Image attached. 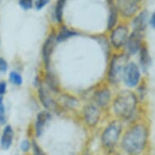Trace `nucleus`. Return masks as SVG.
I'll return each instance as SVG.
<instances>
[{
    "mask_svg": "<svg viewBox=\"0 0 155 155\" xmlns=\"http://www.w3.org/2000/svg\"><path fill=\"white\" fill-rule=\"evenodd\" d=\"M139 103L134 90L128 89H117L111 106L109 110V116L122 121L125 125L130 124L137 120L139 112Z\"/></svg>",
    "mask_w": 155,
    "mask_h": 155,
    "instance_id": "obj_1",
    "label": "nucleus"
},
{
    "mask_svg": "<svg viewBox=\"0 0 155 155\" xmlns=\"http://www.w3.org/2000/svg\"><path fill=\"white\" fill-rule=\"evenodd\" d=\"M150 130L146 124L136 121L125 126L119 150L125 155H140L146 150Z\"/></svg>",
    "mask_w": 155,
    "mask_h": 155,
    "instance_id": "obj_2",
    "label": "nucleus"
},
{
    "mask_svg": "<svg viewBox=\"0 0 155 155\" xmlns=\"http://www.w3.org/2000/svg\"><path fill=\"white\" fill-rule=\"evenodd\" d=\"M126 125L120 120L108 116L98 133L100 148L104 155H111L119 150L123 132Z\"/></svg>",
    "mask_w": 155,
    "mask_h": 155,
    "instance_id": "obj_3",
    "label": "nucleus"
},
{
    "mask_svg": "<svg viewBox=\"0 0 155 155\" xmlns=\"http://www.w3.org/2000/svg\"><path fill=\"white\" fill-rule=\"evenodd\" d=\"M129 60V57L123 51L112 52L107 59V69L103 81L113 89H120L122 85L125 68Z\"/></svg>",
    "mask_w": 155,
    "mask_h": 155,
    "instance_id": "obj_4",
    "label": "nucleus"
},
{
    "mask_svg": "<svg viewBox=\"0 0 155 155\" xmlns=\"http://www.w3.org/2000/svg\"><path fill=\"white\" fill-rule=\"evenodd\" d=\"M114 92L115 89L110 86L102 80V81L95 84L89 89L84 90L79 96L83 102L90 101L108 114L114 98Z\"/></svg>",
    "mask_w": 155,
    "mask_h": 155,
    "instance_id": "obj_5",
    "label": "nucleus"
},
{
    "mask_svg": "<svg viewBox=\"0 0 155 155\" xmlns=\"http://www.w3.org/2000/svg\"><path fill=\"white\" fill-rule=\"evenodd\" d=\"M76 116L80 123L86 129L90 132H94L102 127L109 115L92 102L85 101L83 102Z\"/></svg>",
    "mask_w": 155,
    "mask_h": 155,
    "instance_id": "obj_6",
    "label": "nucleus"
},
{
    "mask_svg": "<svg viewBox=\"0 0 155 155\" xmlns=\"http://www.w3.org/2000/svg\"><path fill=\"white\" fill-rule=\"evenodd\" d=\"M33 93L35 95L36 100L38 104L41 106V109L51 112L54 116L62 115L57 100V96L51 93L43 84L36 89H33Z\"/></svg>",
    "mask_w": 155,
    "mask_h": 155,
    "instance_id": "obj_7",
    "label": "nucleus"
},
{
    "mask_svg": "<svg viewBox=\"0 0 155 155\" xmlns=\"http://www.w3.org/2000/svg\"><path fill=\"white\" fill-rule=\"evenodd\" d=\"M57 100L62 115L76 116L83 104V101L79 95L64 89L57 95Z\"/></svg>",
    "mask_w": 155,
    "mask_h": 155,
    "instance_id": "obj_8",
    "label": "nucleus"
},
{
    "mask_svg": "<svg viewBox=\"0 0 155 155\" xmlns=\"http://www.w3.org/2000/svg\"><path fill=\"white\" fill-rule=\"evenodd\" d=\"M130 33L129 27L122 23H119L114 28L107 32L106 35L113 52L123 51Z\"/></svg>",
    "mask_w": 155,
    "mask_h": 155,
    "instance_id": "obj_9",
    "label": "nucleus"
},
{
    "mask_svg": "<svg viewBox=\"0 0 155 155\" xmlns=\"http://www.w3.org/2000/svg\"><path fill=\"white\" fill-rule=\"evenodd\" d=\"M53 114L41 109L35 114L29 129V137L38 140L42 137L47 127L54 119Z\"/></svg>",
    "mask_w": 155,
    "mask_h": 155,
    "instance_id": "obj_10",
    "label": "nucleus"
},
{
    "mask_svg": "<svg viewBox=\"0 0 155 155\" xmlns=\"http://www.w3.org/2000/svg\"><path fill=\"white\" fill-rule=\"evenodd\" d=\"M58 43L55 38V28H52L41 44L40 56L42 70L52 68V57Z\"/></svg>",
    "mask_w": 155,
    "mask_h": 155,
    "instance_id": "obj_11",
    "label": "nucleus"
},
{
    "mask_svg": "<svg viewBox=\"0 0 155 155\" xmlns=\"http://www.w3.org/2000/svg\"><path fill=\"white\" fill-rule=\"evenodd\" d=\"M142 81V71L137 62L130 59L126 65L124 76H123L122 85L125 89H134Z\"/></svg>",
    "mask_w": 155,
    "mask_h": 155,
    "instance_id": "obj_12",
    "label": "nucleus"
},
{
    "mask_svg": "<svg viewBox=\"0 0 155 155\" xmlns=\"http://www.w3.org/2000/svg\"><path fill=\"white\" fill-rule=\"evenodd\" d=\"M144 44L145 42L143 38V33L136 31H131L123 52L126 54L131 59L133 56L137 55Z\"/></svg>",
    "mask_w": 155,
    "mask_h": 155,
    "instance_id": "obj_13",
    "label": "nucleus"
},
{
    "mask_svg": "<svg viewBox=\"0 0 155 155\" xmlns=\"http://www.w3.org/2000/svg\"><path fill=\"white\" fill-rule=\"evenodd\" d=\"M42 76V81H43V84L47 88V89L55 94L56 96L59 95L61 93L64 89L62 87L61 82L59 80V76L54 70L53 67L51 68L46 69V70H40Z\"/></svg>",
    "mask_w": 155,
    "mask_h": 155,
    "instance_id": "obj_14",
    "label": "nucleus"
},
{
    "mask_svg": "<svg viewBox=\"0 0 155 155\" xmlns=\"http://www.w3.org/2000/svg\"><path fill=\"white\" fill-rule=\"evenodd\" d=\"M141 0H116V7L121 17L131 19L139 12Z\"/></svg>",
    "mask_w": 155,
    "mask_h": 155,
    "instance_id": "obj_15",
    "label": "nucleus"
},
{
    "mask_svg": "<svg viewBox=\"0 0 155 155\" xmlns=\"http://www.w3.org/2000/svg\"><path fill=\"white\" fill-rule=\"evenodd\" d=\"M15 137V130L12 125L7 124L5 126H3L0 136V149L3 151L10 150L14 144Z\"/></svg>",
    "mask_w": 155,
    "mask_h": 155,
    "instance_id": "obj_16",
    "label": "nucleus"
},
{
    "mask_svg": "<svg viewBox=\"0 0 155 155\" xmlns=\"http://www.w3.org/2000/svg\"><path fill=\"white\" fill-rule=\"evenodd\" d=\"M80 35H81V33L79 31L70 28L64 24H62L59 25L58 28H55V38L58 45L64 43L71 40V38H76Z\"/></svg>",
    "mask_w": 155,
    "mask_h": 155,
    "instance_id": "obj_17",
    "label": "nucleus"
},
{
    "mask_svg": "<svg viewBox=\"0 0 155 155\" xmlns=\"http://www.w3.org/2000/svg\"><path fill=\"white\" fill-rule=\"evenodd\" d=\"M150 21V14L147 10L140 11L132 17L131 26L132 31L143 33L147 28Z\"/></svg>",
    "mask_w": 155,
    "mask_h": 155,
    "instance_id": "obj_18",
    "label": "nucleus"
},
{
    "mask_svg": "<svg viewBox=\"0 0 155 155\" xmlns=\"http://www.w3.org/2000/svg\"><path fill=\"white\" fill-rule=\"evenodd\" d=\"M107 3H108V15L107 20V28H106L107 33L117 25L120 16L114 0H107Z\"/></svg>",
    "mask_w": 155,
    "mask_h": 155,
    "instance_id": "obj_19",
    "label": "nucleus"
},
{
    "mask_svg": "<svg viewBox=\"0 0 155 155\" xmlns=\"http://www.w3.org/2000/svg\"><path fill=\"white\" fill-rule=\"evenodd\" d=\"M138 65L141 69L143 73H146L151 65V57H150V51L148 46L144 44L140 51L138 53Z\"/></svg>",
    "mask_w": 155,
    "mask_h": 155,
    "instance_id": "obj_20",
    "label": "nucleus"
},
{
    "mask_svg": "<svg viewBox=\"0 0 155 155\" xmlns=\"http://www.w3.org/2000/svg\"><path fill=\"white\" fill-rule=\"evenodd\" d=\"M67 2L68 0H56L55 4L54 7L52 19L57 25H60L62 24H64V8L67 4Z\"/></svg>",
    "mask_w": 155,
    "mask_h": 155,
    "instance_id": "obj_21",
    "label": "nucleus"
},
{
    "mask_svg": "<svg viewBox=\"0 0 155 155\" xmlns=\"http://www.w3.org/2000/svg\"><path fill=\"white\" fill-rule=\"evenodd\" d=\"M8 82L15 87H21L24 84V76L21 71L14 69L8 72Z\"/></svg>",
    "mask_w": 155,
    "mask_h": 155,
    "instance_id": "obj_22",
    "label": "nucleus"
},
{
    "mask_svg": "<svg viewBox=\"0 0 155 155\" xmlns=\"http://www.w3.org/2000/svg\"><path fill=\"white\" fill-rule=\"evenodd\" d=\"M32 145H33V138L28 136L21 140L19 148L24 155H29L32 150Z\"/></svg>",
    "mask_w": 155,
    "mask_h": 155,
    "instance_id": "obj_23",
    "label": "nucleus"
},
{
    "mask_svg": "<svg viewBox=\"0 0 155 155\" xmlns=\"http://www.w3.org/2000/svg\"><path fill=\"white\" fill-rule=\"evenodd\" d=\"M7 110L4 102V97H0V127H3L8 124Z\"/></svg>",
    "mask_w": 155,
    "mask_h": 155,
    "instance_id": "obj_24",
    "label": "nucleus"
},
{
    "mask_svg": "<svg viewBox=\"0 0 155 155\" xmlns=\"http://www.w3.org/2000/svg\"><path fill=\"white\" fill-rule=\"evenodd\" d=\"M29 155H48L47 153L43 150L40 144L38 142V140L33 139V145H32V150Z\"/></svg>",
    "mask_w": 155,
    "mask_h": 155,
    "instance_id": "obj_25",
    "label": "nucleus"
},
{
    "mask_svg": "<svg viewBox=\"0 0 155 155\" xmlns=\"http://www.w3.org/2000/svg\"><path fill=\"white\" fill-rule=\"evenodd\" d=\"M18 4L24 11H29L34 8V0H18Z\"/></svg>",
    "mask_w": 155,
    "mask_h": 155,
    "instance_id": "obj_26",
    "label": "nucleus"
},
{
    "mask_svg": "<svg viewBox=\"0 0 155 155\" xmlns=\"http://www.w3.org/2000/svg\"><path fill=\"white\" fill-rule=\"evenodd\" d=\"M8 71H9L8 62L3 57H0V76L7 74Z\"/></svg>",
    "mask_w": 155,
    "mask_h": 155,
    "instance_id": "obj_27",
    "label": "nucleus"
},
{
    "mask_svg": "<svg viewBox=\"0 0 155 155\" xmlns=\"http://www.w3.org/2000/svg\"><path fill=\"white\" fill-rule=\"evenodd\" d=\"M51 0H34V8L36 11H41L51 3Z\"/></svg>",
    "mask_w": 155,
    "mask_h": 155,
    "instance_id": "obj_28",
    "label": "nucleus"
},
{
    "mask_svg": "<svg viewBox=\"0 0 155 155\" xmlns=\"http://www.w3.org/2000/svg\"><path fill=\"white\" fill-rule=\"evenodd\" d=\"M8 83L4 80H0V97H4L8 93Z\"/></svg>",
    "mask_w": 155,
    "mask_h": 155,
    "instance_id": "obj_29",
    "label": "nucleus"
},
{
    "mask_svg": "<svg viewBox=\"0 0 155 155\" xmlns=\"http://www.w3.org/2000/svg\"><path fill=\"white\" fill-rule=\"evenodd\" d=\"M149 25L155 30V12L151 15V16H150Z\"/></svg>",
    "mask_w": 155,
    "mask_h": 155,
    "instance_id": "obj_30",
    "label": "nucleus"
},
{
    "mask_svg": "<svg viewBox=\"0 0 155 155\" xmlns=\"http://www.w3.org/2000/svg\"><path fill=\"white\" fill-rule=\"evenodd\" d=\"M111 155H125V154H124V153L120 152V151H117V152L114 153H113V154Z\"/></svg>",
    "mask_w": 155,
    "mask_h": 155,
    "instance_id": "obj_31",
    "label": "nucleus"
},
{
    "mask_svg": "<svg viewBox=\"0 0 155 155\" xmlns=\"http://www.w3.org/2000/svg\"><path fill=\"white\" fill-rule=\"evenodd\" d=\"M0 46H1V37H0Z\"/></svg>",
    "mask_w": 155,
    "mask_h": 155,
    "instance_id": "obj_32",
    "label": "nucleus"
},
{
    "mask_svg": "<svg viewBox=\"0 0 155 155\" xmlns=\"http://www.w3.org/2000/svg\"><path fill=\"white\" fill-rule=\"evenodd\" d=\"M15 155H20V154H15Z\"/></svg>",
    "mask_w": 155,
    "mask_h": 155,
    "instance_id": "obj_33",
    "label": "nucleus"
},
{
    "mask_svg": "<svg viewBox=\"0 0 155 155\" xmlns=\"http://www.w3.org/2000/svg\"><path fill=\"white\" fill-rule=\"evenodd\" d=\"M154 155H155V153H154Z\"/></svg>",
    "mask_w": 155,
    "mask_h": 155,
    "instance_id": "obj_34",
    "label": "nucleus"
}]
</instances>
